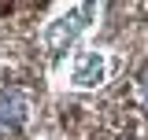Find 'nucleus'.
<instances>
[{"label":"nucleus","instance_id":"f257e3e1","mask_svg":"<svg viewBox=\"0 0 148 140\" xmlns=\"http://www.w3.org/2000/svg\"><path fill=\"white\" fill-rule=\"evenodd\" d=\"M92 22H96V0H78L74 7L59 11V15L45 26V33H41L45 52L52 55V59H59V55H63L74 41H78V37L92 26Z\"/></svg>","mask_w":148,"mask_h":140},{"label":"nucleus","instance_id":"f03ea898","mask_svg":"<svg viewBox=\"0 0 148 140\" xmlns=\"http://www.w3.org/2000/svg\"><path fill=\"white\" fill-rule=\"evenodd\" d=\"M108 55L104 52H96V48H82V52L74 55V63H71V85L74 88H100L104 81H108Z\"/></svg>","mask_w":148,"mask_h":140},{"label":"nucleus","instance_id":"7ed1b4c3","mask_svg":"<svg viewBox=\"0 0 148 140\" xmlns=\"http://www.w3.org/2000/svg\"><path fill=\"white\" fill-rule=\"evenodd\" d=\"M30 122V100L18 88H0V125L4 129H22Z\"/></svg>","mask_w":148,"mask_h":140},{"label":"nucleus","instance_id":"20e7f679","mask_svg":"<svg viewBox=\"0 0 148 140\" xmlns=\"http://www.w3.org/2000/svg\"><path fill=\"white\" fill-rule=\"evenodd\" d=\"M137 88H141V100H145V107H148V70L141 74V85H137Z\"/></svg>","mask_w":148,"mask_h":140},{"label":"nucleus","instance_id":"39448f33","mask_svg":"<svg viewBox=\"0 0 148 140\" xmlns=\"http://www.w3.org/2000/svg\"><path fill=\"white\" fill-rule=\"evenodd\" d=\"M0 133H4V125H0Z\"/></svg>","mask_w":148,"mask_h":140}]
</instances>
